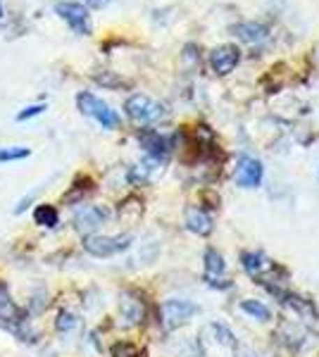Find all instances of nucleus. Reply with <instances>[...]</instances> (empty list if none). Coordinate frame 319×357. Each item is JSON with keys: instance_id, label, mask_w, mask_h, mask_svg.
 Instances as JSON below:
<instances>
[{"instance_id": "1", "label": "nucleus", "mask_w": 319, "mask_h": 357, "mask_svg": "<svg viewBox=\"0 0 319 357\" xmlns=\"http://www.w3.org/2000/svg\"><path fill=\"white\" fill-rule=\"evenodd\" d=\"M133 243L131 234H119V236H101V234H89L84 238V250L91 252L94 257H112L124 252L126 248Z\"/></svg>"}, {"instance_id": "2", "label": "nucleus", "mask_w": 319, "mask_h": 357, "mask_svg": "<svg viewBox=\"0 0 319 357\" xmlns=\"http://www.w3.org/2000/svg\"><path fill=\"white\" fill-rule=\"evenodd\" d=\"M77 107L86 117H94L98 124H103V129H117L119 126V114L114 112L107 102H103L101 98L89 93V91L77 96Z\"/></svg>"}, {"instance_id": "3", "label": "nucleus", "mask_w": 319, "mask_h": 357, "mask_svg": "<svg viewBox=\"0 0 319 357\" xmlns=\"http://www.w3.org/2000/svg\"><path fill=\"white\" fill-rule=\"evenodd\" d=\"M126 114L133 119V122H141V124H153V122H160L162 117L167 114L165 105L148 96H131L124 105Z\"/></svg>"}, {"instance_id": "4", "label": "nucleus", "mask_w": 319, "mask_h": 357, "mask_svg": "<svg viewBox=\"0 0 319 357\" xmlns=\"http://www.w3.org/2000/svg\"><path fill=\"white\" fill-rule=\"evenodd\" d=\"M195 312H198V307L188 301H167L160 307L162 326H165L167 331H174V329H179V326L186 324Z\"/></svg>"}, {"instance_id": "5", "label": "nucleus", "mask_w": 319, "mask_h": 357, "mask_svg": "<svg viewBox=\"0 0 319 357\" xmlns=\"http://www.w3.org/2000/svg\"><path fill=\"white\" fill-rule=\"evenodd\" d=\"M55 13L67 22V26L74 33H81V36H89L91 33V15L81 3H57Z\"/></svg>"}, {"instance_id": "6", "label": "nucleus", "mask_w": 319, "mask_h": 357, "mask_svg": "<svg viewBox=\"0 0 319 357\" xmlns=\"http://www.w3.org/2000/svg\"><path fill=\"white\" fill-rule=\"evenodd\" d=\"M239 62H241V50L236 45H219V48H214L210 53V67L219 77L231 74Z\"/></svg>"}, {"instance_id": "7", "label": "nucleus", "mask_w": 319, "mask_h": 357, "mask_svg": "<svg viewBox=\"0 0 319 357\" xmlns=\"http://www.w3.org/2000/svg\"><path fill=\"white\" fill-rule=\"evenodd\" d=\"M236 183L243 188H255L262 181V165L260 160L251 158V155H243V158L236 162Z\"/></svg>"}, {"instance_id": "8", "label": "nucleus", "mask_w": 319, "mask_h": 357, "mask_svg": "<svg viewBox=\"0 0 319 357\" xmlns=\"http://www.w3.org/2000/svg\"><path fill=\"white\" fill-rule=\"evenodd\" d=\"M110 217V212L105 210V207H86V210H81L77 217H74V229H77L79 234H84V236H89L94 229L101 227L103 222H105Z\"/></svg>"}, {"instance_id": "9", "label": "nucleus", "mask_w": 319, "mask_h": 357, "mask_svg": "<svg viewBox=\"0 0 319 357\" xmlns=\"http://www.w3.org/2000/svg\"><path fill=\"white\" fill-rule=\"evenodd\" d=\"M243 267L253 279H269V274H274V262H269L262 252H243Z\"/></svg>"}, {"instance_id": "10", "label": "nucleus", "mask_w": 319, "mask_h": 357, "mask_svg": "<svg viewBox=\"0 0 319 357\" xmlns=\"http://www.w3.org/2000/svg\"><path fill=\"white\" fill-rule=\"evenodd\" d=\"M186 227L198 236H210L212 234V220L207 212H202L200 207H188L186 210Z\"/></svg>"}, {"instance_id": "11", "label": "nucleus", "mask_w": 319, "mask_h": 357, "mask_svg": "<svg viewBox=\"0 0 319 357\" xmlns=\"http://www.w3.org/2000/svg\"><path fill=\"white\" fill-rule=\"evenodd\" d=\"M20 307L10 301V296H8V291H5V286H0V321L3 324H20Z\"/></svg>"}, {"instance_id": "12", "label": "nucleus", "mask_w": 319, "mask_h": 357, "mask_svg": "<svg viewBox=\"0 0 319 357\" xmlns=\"http://www.w3.org/2000/svg\"><path fill=\"white\" fill-rule=\"evenodd\" d=\"M224 269H226L224 257L219 255L217 250H212V248H210V250L205 252V276H207V281H212V279H217V276H222Z\"/></svg>"}, {"instance_id": "13", "label": "nucleus", "mask_w": 319, "mask_h": 357, "mask_svg": "<svg viewBox=\"0 0 319 357\" xmlns=\"http://www.w3.org/2000/svg\"><path fill=\"white\" fill-rule=\"evenodd\" d=\"M141 317H143L141 303L133 301V298H124V301H121V319H124L126 326L138 324V321H141Z\"/></svg>"}, {"instance_id": "14", "label": "nucleus", "mask_w": 319, "mask_h": 357, "mask_svg": "<svg viewBox=\"0 0 319 357\" xmlns=\"http://www.w3.org/2000/svg\"><path fill=\"white\" fill-rule=\"evenodd\" d=\"M143 146L148 148V153L153 155L155 160H160V158H165V155H167L170 143H167V138L160 136V134H148V136H143Z\"/></svg>"}, {"instance_id": "15", "label": "nucleus", "mask_w": 319, "mask_h": 357, "mask_svg": "<svg viewBox=\"0 0 319 357\" xmlns=\"http://www.w3.org/2000/svg\"><path fill=\"white\" fill-rule=\"evenodd\" d=\"M34 220H36V224H40V227L53 229L57 227V222H60V215H57V210L53 205H38L36 210H34Z\"/></svg>"}, {"instance_id": "16", "label": "nucleus", "mask_w": 319, "mask_h": 357, "mask_svg": "<svg viewBox=\"0 0 319 357\" xmlns=\"http://www.w3.org/2000/svg\"><path fill=\"white\" fill-rule=\"evenodd\" d=\"M236 31V36L241 38V41H248V43H253V41H260V38H265V33H267V29L262 24H239L234 29Z\"/></svg>"}, {"instance_id": "17", "label": "nucleus", "mask_w": 319, "mask_h": 357, "mask_svg": "<svg viewBox=\"0 0 319 357\" xmlns=\"http://www.w3.org/2000/svg\"><path fill=\"white\" fill-rule=\"evenodd\" d=\"M31 155V151L24 146H8L0 148V162H17V160H24Z\"/></svg>"}, {"instance_id": "18", "label": "nucleus", "mask_w": 319, "mask_h": 357, "mask_svg": "<svg viewBox=\"0 0 319 357\" xmlns=\"http://www.w3.org/2000/svg\"><path fill=\"white\" fill-rule=\"evenodd\" d=\"M241 310H243V312H248V314H253L255 319H262V321L269 319V310H267L265 305L258 303V301H243Z\"/></svg>"}, {"instance_id": "19", "label": "nucleus", "mask_w": 319, "mask_h": 357, "mask_svg": "<svg viewBox=\"0 0 319 357\" xmlns=\"http://www.w3.org/2000/svg\"><path fill=\"white\" fill-rule=\"evenodd\" d=\"M74 326H77V317H74L72 312H67V310H62L55 319V329L65 333V331H72Z\"/></svg>"}, {"instance_id": "20", "label": "nucleus", "mask_w": 319, "mask_h": 357, "mask_svg": "<svg viewBox=\"0 0 319 357\" xmlns=\"http://www.w3.org/2000/svg\"><path fill=\"white\" fill-rule=\"evenodd\" d=\"M112 357H143V353L133 343H114Z\"/></svg>"}, {"instance_id": "21", "label": "nucleus", "mask_w": 319, "mask_h": 357, "mask_svg": "<svg viewBox=\"0 0 319 357\" xmlns=\"http://www.w3.org/2000/svg\"><path fill=\"white\" fill-rule=\"evenodd\" d=\"M40 112H45V102H40V105H29V107H24L20 114H17V122H27V119H31V117H36V114H40Z\"/></svg>"}, {"instance_id": "22", "label": "nucleus", "mask_w": 319, "mask_h": 357, "mask_svg": "<svg viewBox=\"0 0 319 357\" xmlns=\"http://www.w3.org/2000/svg\"><path fill=\"white\" fill-rule=\"evenodd\" d=\"M234 357H255V353L251 348H246V345H236Z\"/></svg>"}, {"instance_id": "23", "label": "nucleus", "mask_w": 319, "mask_h": 357, "mask_svg": "<svg viewBox=\"0 0 319 357\" xmlns=\"http://www.w3.org/2000/svg\"><path fill=\"white\" fill-rule=\"evenodd\" d=\"M91 5H94V8H103V5H107L110 0H89Z\"/></svg>"}, {"instance_id": "24", "label": "nucleus", "mask_w": 319, "mask_h": 357, "mask_svg": "<svg viewBox=\"0 0 319 357\" xmlns=\"http://www.w3.org/2000/svg\"><path fill=\"white\" fill-rule=\"evenodd\" d=\"M0 15H3V5H0Z\"/></svg>"}]
</instances>
